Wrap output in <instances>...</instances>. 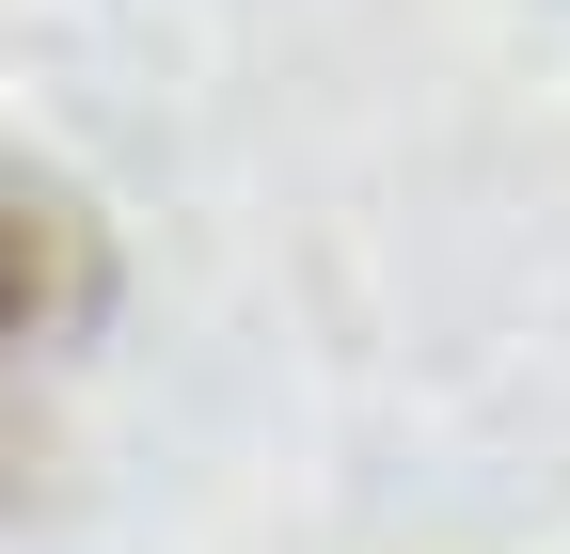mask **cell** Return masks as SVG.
<instances>
[{"mask_svg":"<svg viewBox=\"0 0 570 554\" xmlns=\"http://www.w3.org/2000/svg\"><path fill=\"white\" fill-rule=\"evenodd\" d=\"M96 317H111V222L63 175L0 159V380H17V365H63Z\"/></svg>","mask_w":570,"mask_h":554,"instance_id":"obj_1","label":"cell"}]
</instances>
